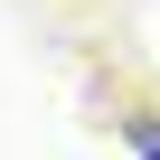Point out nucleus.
Returning <instances> with one entry per match:
<instances>
[{"instance_id": "obj_1", "label": "nucleus", "mask_w": 160, "mask_h": 160, "mask_svg": "<svg viewBox=\"0 0 160 160\" xmlns=\"http://www.w3.org/2000/svg\"><path fill=\"white\" fill-rule=\"evenodd\" d=\"M132 151H141V160H160V122H132Z\"/></svg>"}]
</instances>
